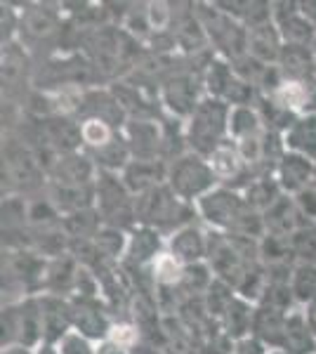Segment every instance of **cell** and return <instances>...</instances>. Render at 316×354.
Masks as SVG:
<instances>
[{
  "label": "cell",
  "mask_w": 316,
  "mask_h": 354,
  "mask_svg": "<svg viewBox=\"0 0 316 354\" xmlns=\"http://www.w3.org/2000/svg\"><path fill=\"white\" fill-rule=\"evenodd\" d=\"M194 208H196V218L203 220L210 232L257 239V241L267 234L262 213L252 210L243 192L234 187L217 185L203 198H198Z\"/></svg>",
  "instance_id": "1"
},
{
  "label": "cell",
  "mask_w": 316,
  "mask_h": 354,
  "mask_svg": "<svg viewBox=\"0 0 316 354\" xmlns=\"http://www.w3.org/2000/svg\"><path fill=\"white\" fill-rule=\"evenodd\" d=\"M229 113H232V106L227 102L205 95L185 121L187 149L208 158L217 147L232 142L229 140Z\"/></svg>",
  "instance_id": "2"
},
{
  "label": "cell",
  "mask_w": 316,
  "mask_h": 354,
  "mask_svg": "<svg viewBox=\"0 0 316 354\" xmlns=\"http://www.w3.org/2000/svg\"><path fill=\"white\" fill-rule=\"evenodd\" d=\"M194 218H196V208L192 203L182 201L168 187V182L156 187V189L135 196L137 225L151 227V230H158L160 234H172L180 227L194 222Z\"/></svg>",
  "instance_id": "3"
},
{
  "label": "cell",
  "mask_w": 316,
  "mask_h": 354,
  "mask_svg": "<svg viewBox=\"0 0 316 354\" xmlns=\"http://www.w3.org/2000/svg\"><path fill=\"white\" fill-rule=\"evenodd\" d=\"M21 345L28 350H38L45 345V322L40 295L3 307V347Z\"/></svg>",
  "instance_id": "4"
},
{
  "label": "cell",
  "mask_w": 316,
  "mask_h": 354,
  "mask_svg": "<svg viewBox=\"0 0 316 354\" xmlns=\"http://www.w3.org/2000/svg\"><path fill=\"white\" fill-rule=\"evenodd\" d=\"M220 185L215 173H212L210 163L205 156H198L194 151H185L170 161L168 168V187L182 201L196 203L205 194L212 192Z\"/></svg>",
  "instance_id": "5"
},
{
  "label": "cell",
  "mask_w": 316,
  "mask_h": 354,
  "mask_svg": "<svg viewBox=\"0 0 316 354\" xmlns=\"http://www.w3.org/2000/svg\"><path fill=\"white\" fill-rule=\"evenodd\" d=\"M95 208L104 225L135 230V196L123 185L120 175L100 170L95 180Z\"/></svg>",
  "instance_id": "6"
},
{
  "label": "cell",
  "mask_w": 316,
  "mask_h": 354,
  "mask_svg": "<svg viewBox=\"0 0 316 354\" xmlns=\"http://www.w3.org/2000/svg\"><path fill=\"white\" fill-rule=\"evenodd\" d=\"M8 182L10 192H36L48 185V170L31 145L8 142L3 147V185Z\"/></svg>",
  "instance_id": "7"
},
{
  "label": "cell",
  "mask_w": 316,
  "mask_h": 354,
  "mask_svg": "<svg viewBox=\"0 0 316 354\" xmlns=\"http://www.w3.org/2000/svg\"><path fill=\"white\" fill-rule=\"evenodd\" d=\"M160 104L165 111L177 121H187L198 106V102L205 97L203 88V73H196L192 68H182V71H170L168 76L160 81Z\"/></svg>",
  "instance_id": "8"
},
{
  "label": "cell",
  "mask_w": 316,
  "mask_h": 354,
  "mask_svg": "<svg viewBox=\"0 0 316 354\" xmlns=\"http://www.w3.org/2000/svg\"><path fill=\"white\" fill-rule=\"evenodd\" d=\"M120 137L130 147L132 158H165V145L170 140L165 123H160L156 116L128 118L120 130Z\"/></svg>",
  "instance_id": "9"
},
{
  "label": "cell",
  "mask_w": 316,
  "mask_h": 354,
  "mask_svg": "<svg viewBox=\"0 0 316 354\" xmlns=\"http://www.w3.org/2000/svg\"><path fill=\"white\" fill-rule=\"evenodd\" d=\"M71 300V324L73 330L93 342H104L109 338L113 322L109 317V305L100 298H68Z\"/></svg>",
  "instance_id": "10"
},
{
  "label": "cell",
  "mask_w": 316,
  "mask_h": 354,
  "mask_svg": "<svg viewBox=\"0 0 316 354\" xmlns=\"http://www.w3.org/2000/svg\"><path fill=\"white\" fill-rule=\"evenodd\" d=\"M274 24L284 45L316 50V21L302 15L300 3H274Z\"/></svg>",
  "instance_id": "11"
},
{
  "label": "cell",
  "mask_w": 316,
  "mask_h": 354,
  "mask_svg": "<svg viewBox=\"0 0 316 354\" xmlns=\"http://www.w3.org/2000/svg\"><path fill=\"white\" fill-rule=\"evenodd\" d=\"M168 168L170 161L168 158H132V161L125 165L123 173H120V180L128 187V192L132 196H140L145 192H151L156 187L165 185L168 182Z\"/></svg>",
  "instance_id": "12"
},
{
  "label": "cell",
  "mask_w": 316,
  "mask_h": 354,
  "mask_svg": "<svg viewBox=\"0 0 316 354\" xmlns=\"http://www.w3.org/2000/svg\"><path fill=\"white\" fill-rule=\"evenodd\" d=\"M165 250V241L163 234L158 230H151V227H142L137 225L135 230H130L128 236V250H125V258L120 265L125 270H149L151 262L158 258Z\"/></svg>",
  "instance_id": "13"
},
{
  "label": "cell",
  "mask_w": 316,
  "mask_h": 354,
  "mask_svg": "<svg viewBox=\"0 0 316 354\" xmlns=\"http://www.w3.org/2000/svg\"><path fill=\"white\" fill-rule=\"evenodd\" d=\"M208 232L203 230L196 222H189V225L180 227L165 239V250H170L180 262L185 265H198V262L208 260Z\"/></svg>",
  "instance_id": "14"
},
{
  "label": "cell",
  "mask_w": 316,
  "mask_h": 354,
  "mask_svg": "<svg viewBox=\"0 0 316 354\" xmlns=\"http://www.w3.org/2000/svg\"><path fill=\"white\" fill-rule=\"evenodd\" d=\"M97 163L93 156L85 151L64 153L57 156L53 163L48 165V182H62V185H80L88 187L95 185L97 180Z\"/></svg>",
  "instance_id": "15"
},
{
  "label": "cell",
  "mask_w": 316,
  "mask_h": 354,
  "mask_svg": "<svg viewBox=\"0 0 316 354\" xmlns=\"http://www.w3.org/2000/svg\"><path fill=\"white\" fill-rule=\"evenodd\" d=\"M274 177H277L281 192L288 194V196H297V194L304 192L314 182L316 161L300 156V153L286 151L277 163V168H274Z\"/></svg>",
  "instance_id": "16"
},
{
  "label": "cell",
  "mask_w": 316,
  "mask_h": 354,
  "mask_svg": "<svg viewBox=\"0 0 316 354\" xmlns=\"http://www.w3.org/2000/svg\"><path fill=\"white\" fill-rule=\"evenodd\" d=\"M262 220H264V230H267V234L286 236V239H290L300 227L309 225V222L302 218L300 208H297L295 196H288V194H284L272 208L264 210Z\"/></svg>",
  "instance_id": "17"
},
{
  "label": "cell",
  "mask_w": 316,
  "mask_h": 354,
  "mask_svg": "<svg viewBox=\"0 0 316 354\" xmlns=\"http://www.w3.org/2000/svg\"><path fill=\"white\" fill-rule=\"evenodd\" d=\"M40 305H43V322H45V342L57 345L68 330H73L71 324V300L64 295L40 293Z\"/></svg>",
  "instance_id": "18"
},
{
  "label": "cell",
  "mask_w": 316,
  "mask_h": 354,
  "mask_svg": "<svg viewBox=\"0 0 316 354\" xmlns=\"http://www.w3.org/2000/svg\"><path fill=\"white\" fill-rule=\"evenodd\" d=\"M286 310L272 307L267 302L255 305V317H252V335L262 342L267 350H281V340H284L286 322H288Z\"/></svg>",
  "instance_id": "19"
},
{
  "label": "cell",
  "mask_w": 316,
  "mask_h": 354,
  "mask_svg": "<svg viewBox=\"0 0 316 354\" xmlns=\"http://www.w3.org/2000/svg\"><path fill=\"white\" fill-rule=\"evenodd\" d=\"M208 163L217 177V182L224 187H234V189H239V187L243 185L241 180H243L245 175H250L248 168L241 161L234 142H224L222 147H217L208 156Z\"/></svg>",
  "instance_id": "20"
},
{
  "label": "cell",
  "mask_w": 316,
  "mask_h": 354,
  "mask_svg": "<svg viewBox=\"0 0 316 354\" xmlns=\"http://www.w3.org/2000/svg\"><path fill=\"white\" fill-rule=\"evenodd\" d=\"M241 192H243V196L250 208L257 210V213H264V210L272 208V205L284 196L277 177H274V170L250 173L248 180H245L243 187H241Z\"/></svg>",
  "instance_id": "21"
},
{
  "label": "cell",
  "mask_w": 316,
  "mask_h": 354,
  "mask_svg": "<svg viewBox=\"0 0 316 354\" xmlns=\"http://www.w3.org/2000/svg\"><path fill=\"white\" fill-rule=\"evenodd\" d=\"M281 53H284V41H281L279 28L274 21L248 31V50H245V55H250L252 59L262 62L267 66H274L279 64Z\"/></svg>",
  "instance_id": "22"
},
{
  "label": "cell",
  "mask_w": 316,
  "mask_h": 354,
  "mask_svg": "<svg viewBox=\"0 0 316 354\" xmlns=\"http://www.w3.org/2000/svg\"><path fill=\"white\" fill-rule=\"evenodd\" d=\"M62 28V17L48 5H28L21 10V31L31 41H45Z\"/></svg>",
  "instance_id": "23"
},
{
  "label": "cell",
  "mask_w": 316,
  "mask_h": 354,
  "mask_svg": "<svg viewBox=\"0 0 316 354\" xmlns=\"http://www.w3.org/2000/svg\"><path fill=\"white\" fill-rule=\"evenodd\" d=\"M281 352L286 354H316V335L309 328L304 312L297 307L288 314L286 322L284 340H281Z\"/></svg>",
  "instance_id": "24"
},
{
  "label": "cell",
  "mask_w": 316,
  "mask_h": 354,
  "mask_svg": "<svg viewBox=\"0 0 316 354\" xmlns=\"http://www.w3.org/2000/svg\"><path fill=\"white\" fill-rule=\"evenodd\" d=\"M286 151L300 153L316 161V113H302L290 123L284 135Z\"/></svg>",
  "instance_id": "25"
},
{
  "label": "cell",
  "mask_w": 316,
  "mask_h": 354,
  "mask_svg": "<svg viewBox=\"0 0 316 354\" xmlns=\"http://www.w3.org/2000/svg\"><path fill=\"white\" fill-rule=\"evenodd\" d=\"M314 48H295L284 45V53L279 57V68L286 81H309L314 78Z\"/></svg>",
  "instance_id": "26"
},
{
  "label": "cell",
  "mask_w": 316,
  "mask_h": 354,
  "mask_svg": "<svg viewBox=\"0 0 316 354\" xmlns=\"http://www.w3.org/2000/svg\"><path fill=\"white\" fill-rule=\"evenodd\" d=\"M252 317H255V305H250L248 300L239 298L229 305L227 314L222 317V328H224V335L229 340H241V338H248L252 335Z\"/></svg>",
  "instance_id": "27"
},
{
  "label": "cell",
  "mask_w": 316,
  "mask_h": 354,
  "mask_svg": "<svg viewBox=\"0 0 316 354\" xmlns=\"http://www.w3.org/2000/svg\"><path fill=\"white\" fill-rule=\"evenodd\" d=\"M187 265L180 262L170 250H163L156 260L149 267V279L156 288H180L182 279H185Z\"/></svg>",
  "instance_id": "28"
},
{
  "label": "cell",
  "mask_w": 316,
  "mask_h": 354,
  "mask_svg": "<svg viewBox=\"0 0 316 354\" xmlns=\"http://www.w3.org/2000/svg\"><path fill=\"white\" fill-rule=\"evenodd\" d=\"M128 236H130V232L120 230V227L102 225L93 241L97 245V250H100V255L104 258V262L118 265V262H123L125 250H128Z\"/></svg>",
  "instance_id": "29"
},
{
  "label": "cell",
  "mask_w": 316,
  "mask_h": 354,
  "mask_svg": "<svg viewBox=\"0 0 316 354\" xmlns=\"http://www.w3.org/2000/svg\"><path fill=\"white\" fill-rule=\"evenodd\" d=\"M260 262H262V267H267V270H281V267L295 265L290 239L264 234L260 239Z\"/></svg>",
  "instance_id": "30"
},
{
  "label": "cell",
  "mask_w": 316,
  "mask_h": 354,
  "mask_svg": "<svg viewBox=\"0 0 316 354\" xmlns=\"http://www.w3.org/2000/svg\"><path fill=\"white\" fill-rule=\"evenodd\" d=\"M290 290L295 305L307 307L316 300V265L314 262H295L290 270Z\"/></svg>",
  "instance_id": "31"
},
{
  "label": "cell",
  "mask_w": 316,
  "mask_h": 354,
  "mask_svg": "<svg viewBox=\"0 0 316 354\" xmlns=\"http://www.w3.org/2000/svg\"><path fill=\"white\" fill-rule=\"evenodd\" d=\"M262 130H267V125L262 121V113L257 109V104L232 106V113H229V140L236 142L248 135L262 133Z\"/></svg>",
  "instance_id": "32"
},
{
  "label": "cell",
  "mask_w": 316,
  "mask_h": 354,
  "mask_svg": "<svg viewBox=\"0 0 316 354\" xmlns=\"http://www.w3.org/2000/svg\"><path fill=\"white\" fill-rule=\"evenodd\" d=\"M120 133L113 128L111 123H106L104 118L97 116H85L80 118V137H83V147L90 151H100L104 147L111 145Z\"/></svg>",
  "instance_id": "33"
},
{
  "label": "cell",
  "mask_w": 316,
  "mask_h": 354,
  "mask_svg": "<svg viewBox=\"0 0 316 354\" xmlns=\"http://www.w3.org/2000/svg\"><path fill=\"white\" fill-rule=\"evenodd\" d=\"M26 66H28L26 50L21 45H17V41L3 45V88L12 90L21 81Z\"/></svg>",
  "instance_id": "34"
},
{
  "label": "cell",
  "mask_w": 316,
  "mask_h": 354,
  "mask_svg": "<svg viewBox=\"0 0 316 354\" xmlns=\"http://www.w3.org/2000/svg\"><path fill=\"white\" fill-rule=\"evenodd\" d=\"M212 281H215V274H212L208 262H198V265H189L185 272V279L180 283V293L187 298H203L210 290Z\"/></svg>",
  "instance_id": "35"
},
{
  "label": "cell",
  "mask_w": 316,
  "mask_h": 354,
  "mask_svg": "<svg viewBox=\"0 0 316 354\" xmlns=\"http://www.w3.org/2000/svg\"><path fill=\"white\" fill-rule=\"evenodd\" d=\"M175 5L165 3V0H154V3H147V19L149 26H151L154 36H163V33H170L172 26H175Z\"/></svg>",
  "instance_id": "36"
},
{
  "label": "cell",
  "mask_w": 316,
  "mask_h": 354,
  "mask_svg": "<svg viewBox=\"0 0 316 354\" xmlns=\"http://www.w3.org/2000/svg\"><path fill=\"white\" fill-rule=\"evenodd\" d=\"M290 248L295 262H314L316 265V225H304L292 234Z\"/></svg>",
  "instance_id": "37"
},
{
  "label": "cell",
  "mask_w": 316,
  "mask_h": 354,
  "mask_svg": "<svg viewBox=\"0 0 316 354\" xmlns=\"http://www.w3.org/2000/svg\"><path fill=\"white\" fill-rule=\"evenodd\" d=\"M111 345L120 347L125 352H132L142 342V328L137 326L132 319H123V322H113L111 330H109V338Z\"/></svg>",
  "instance_id": "38"
},
{
  "label": "cell",
  "mask_w": 316,
  "mask_h": 354,
  "mask_svg": "<svg viewBox=\"0 0 316 354\" xmlns=\"http://www.w3.org/2000/svg\"><path fill=\"white\" fill-rule=\"evenodd\" d=\"M55 347L59 354H97V342L88 340L85 335L76 333V330H68Z\"/></svg>",
  "instance_id": "39"
},
{
  "label": "cell",
  "mask_w": 316,
  "mask_h": 354,
  "mask_svg": "<svg viewBox=\"0 0 316 354\" xmlns=\"http://www.w3.org/2000/svg\"><path fill=\"white\" fill-rule=\"evenodd\" d=\"M232 354H269V350L255 338V335H248V338H241L234 342Z\"/></svg>",
  "instance_id": "40"
},
{
  "label": "cell",
  "mask_w": 316,
  "mask_h": 354,
  "mask_svg": "<svg viewBox=\"0 0 316 354\" xmlns=\"http://www.w3.org/2000/svg\"><path fill=\"white\" fill-rule=\"evenodd\" d=\"M302 312H304V319H307L309 328H312V333L316 335V300L309 302L307 307H302Z\"/></svg>",
  "instance_id": "41"
},
{
  "label": "cell",
  "mask_w": 316,
  "mask_h": 354,
  "mask_svg": "<svg viewBox=\"0 0 316 354\" xmlns=\"http://www.w3.org/2000/svg\"><path fill=\"white\" fill-rule=\"evenodd\" d=\"M97 354H130V352L120 350V347L111 345L109 340H104V342H100V345H97Z\"/></svg>",
  "instance_id": "42"
},
{
  "label": "cell",
  "mask_w": 316,
  "mask_h": 354,
  "mask_svg": "<svg viewBox=\"0 0 316 354\" xmlns=\"http://www.w3.org/2000/svg\"><path fill=\"white\" fill-rule=\"evenodd\" d=\"M0 354H36V350H28V347H21V345H8V347H3Z\"/></svg>",
  "instance_id": "43"
},
{
  "label": "cell",
  "mask_w": 316,
  "mask_h": 354,
  "mask_svg": "<svg viewBox=\"0 0 316 354\" xmlns=\"http://www.w3.org/2000/svg\"><path fill=\"white\" fill-rule=\"evenodd\" d=\"M36 354H59V352H57V347H55V345H48V342H45V345H40V347H38Z\"/></svg>",
  "instance_id": "44"
},
{
  "label": "cell",
  "mask_w": 316,
  "mask_h": 354,
  "mask_svg": "<svg viewBox=\"0 0 316 354\" xmlns=\"http://www.w3.org/2000/svg\"><path fill=\"white\" fill-rule=\"evenodd\" d=\"M269 354H286V352H281V350H269Z\"/></svg>",
  "instance_id": "45"
},
{
  "label": "cell",
  "mask_w": 316,
  "mask_h": 354,
  "mask_svg": "<svg viewBox=\"0 0 316 354\" xmlns=\"http://www.w3.org/2000/svg\"><path fill=\"white\" fill-rule=\"evenodd\" d=\"M314 78H316V55H314Z\"/></svg>",
  "instance_id": "46"
}]
</instances>
